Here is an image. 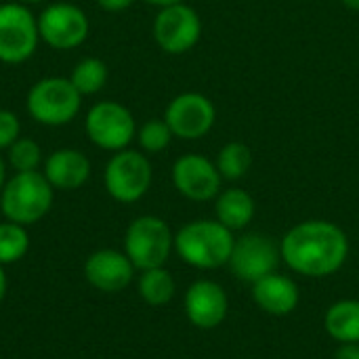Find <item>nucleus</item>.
I'll use <instances>...</instances> for the list:
<instances>
[{"instance_id":"23","label":"nucleus","mask_w":359,"mask_h":359,"mask_svg":"<svg viewBox=\"0 0 359 359\" xmlns=\"http://www.w3.org/2000/svg\"><path fill=\"white\" fill-rule=\"evenodd\" d=\"M29 250L27 229L13 221L0 223V265H11L21 261Z\"/></svg>"},{"instance_id":"16","label":"nucleus","mask_w":359,"mask_h":359,"mask_svg":"<svg viewBox=\"0 0 359 359\" xmlns=\"http://www.w3.org/2000/svg\"><path fill=\"white\" fill-rule=\"evenodd\" d=\"M42 175L53 185V189L74 191L90 179V160L80 149L61 147L44 158Z\"/></svg>"},{"instance_id":"33","label":"nucleus","mask_w":359,"mask_h":359,"mask_svg":"<svg viewBox=\"0 0 359 359\" xmlns=\"http://www.w3.org/2000/svg\"><path fill=\"white\" fill-rule=\"evenodd\" d=\"M17 2H21V4H27V6H32V4H42V2H46V0H17Z\"/></svg>"},{"instance_id":"2","label":"nucleus","mask_w":359,"mask_h":359,"mask_svg":"<svg viewBox=\"0 0 359 359\" xmlns=\"http://www.w3.org/2000/svg\"><path fill=\"white\" fill-rule=\"evenodd\" d=\"M233 231L219 221H191L183 225L175 236L177 255L191 267L219 269L229 263L233 250Z\"/></svg>"},{"instance_id":"29","label":"nucleus","mask_w":359,"mask_h":359,"mask_svg":"<svg viewBox=\"0 0 359 359\" xmlns=\"http://www.w3.org/2000/svg\"><path fill=\"white\" fill-rule=\"evenodd\" d=\"M151 6H158V8H164V6H172V4H179V2H185V0H143Z\"/></svg>"},{"instance_id":"18","label":"nucleus","mask_w":359,"mask_h":359,"mask_svg":"<svg viewBox=\"0 0 359 359\" xmlns=\"http://www.w3.org/2000/svg\"><path fill=\"white\" fill-rule=\"evenodd\" d=\"M255 210L257 206L252 196L240 187H229L217 196V206H215L217 221L231 231L248 227L250 221L255 219Z\"/></svg>"},{"instance_id":"24","label":"nucleus","mask_w":359,"mask_h":359,"mask_svg":"<svg viewBox=\"0 0 359 359\" xmlns=\"http://www.w3.org/2000/svg\"><path fill=\"white\" fill-rule=\"evenodd\" d=\"M6 164L15 172H32L38 170L44 164L42 149L34 139L19 137L8 149H6Z\"/></svg>"},{"instance_id":"21","label":"nucleus","mask_w":359,"mask_h":359,"mask_svg":"<svg viewBox=\"0 0 359 359\" xmlns=\"http://www.w3.org/2000/svg\"><path fill=\"white\" fill-rule=\"evenodd\" d=\"M175 290H177L175 280L170 271H166L164 267L145 269L139 278V294L147 305L154 307L166 305L175 297Z\"/></svg>"},{"instance_id":"6","label":"nucleus","mask_w":359,"mask_h":359,"mask_svg":"<svg viewBox=\"0 0 359 359\" xmlns=\"http://www.w3.org/2000/svg\"><path fill=\"white\" fill-rule=\"evenodd\" d=\"M84 130L95 147L116 154L135 141L137 122L126 105L105 99L88 107L84 116Z\"/></svg>"},{"instance_id":"8","label":"nucleus","mask_w":359,"mask_h":359,"mask_svg":"<svg viewBox=\"0 0 359 359\" xmlns=\"http://www.w3.org/2000/svg\"><path fill=\"white\" fill-rule=\"evenodd\" d=\"M40 44L38 17L21 2H0V61L25 63Z\"/></svg>"},{"instance_id":"26","label":"nucleus","mask_w":359,"mask_h":359,"mask_svg":"<svg viewBox=\"0 0 359 359\" xmlns=\"http://www.w3.org/2000/svg\"><path fill=\"white\" fill-rule=\"evenodd\" d=\"M21 137V122L15 111L0 109V151H6Z\"/></svg>"},{"instance_id":"9","label":"nucleus","mask_w":359,"mask_h":359,"mask_svg":"<svg viewBox=\"0 0 359 359\" xmlns=\"http://www.w3.org/2000/svg\"><path fill=\"white\" fill-rule=\"evenodd\" d=\"M40 42L53 50H74L82 46L90 34L88 15L74 2H50L38 15Z\"/></svg>"},{"instance_id":"12","label":"nucleus","mask_w":359,"mask_h":359,"mask_svg":"<svg viewBox=\"0 0 359 359\" xmlns=\"http://www.w3.org/2000/svg\"><path fill=\"white\" fill-rule=\"evenodd\" d=\"M280 259H282V252L269 236L246 233L233 242L229 267L240 280L255 284L257 280L273 273Z\"/></svg>"},{"instance_id":"20","label":"nucleus","mask_w":359,"mask_h":359,"mask_svg":"<svg viewBox=\"0 0 359 359\" xmlns=\"http://www.w3.org/2000/svg\"><path fill=\"white\" fill-rule=\"evenodd\" d=\"M107 78H109V69H107L105 61H101L99 57L80 59L69 74L72 84L76 86V90L82 97L97 95L99 90H103V86L107 84Z\"/></svg>"},{"instance_id":"1","label":"nucleus","mask_w":359,"mask_h":359,"mask_svg":"<svg viewBox=\"0 0 359 359\" xmlns=\"http://www.w3.org/2000/svg\"><path fill=\"white\" fill-rule=\"evenodd\" d=\"M280 252L292 271L309 278H326L345 265L349 240L330 221H305L284 236Z\"/></svg>"},{"instance_id":"10","label":"nucleus","mask_w":359,"mask_h":359,"mask_svg":"<svg viewBox=\"0 0 359 359\" xmlns=\"http://www.w3.org/2000/svg\"><path fill=\"white\" fill-rule=\"evenodd\" d=\"M154 40L168 55H183L191 50L202 36V19L198 11L185 2L164 6L154 19Z\"/></svg>"},{"instance_id":"25","label":"nucleus","mask_w":359,"mask_h":359,"mask_svg":"<svg viewBox=\"0 0 359 359\" xmlns=\"http://www.w3.org/2000/svg\"><path fill=\"white\" fill-rule=\"evenodd\" d=\"M135 139L143 154H160L170 145L175 135H172L170 126L166 124V120L162 118V120H147L145 124H141L137 128Z\"/></svg>"},{"instance_id":"28","label":"nucleus","mask_w":359,"mask_h":359,"mask_svg":"<svg viewBox=\"0 0 359 359\" xmlns=\"http://www.w3.org/2000/svg\"><path fill=\"white\" fill-rule=\"evenodd\" d=\"M337 359H359V343H343L337 351Z\"/></svg>"},{"instance_id":"17","label":"nucleus","mask_w":359,"mask_h":359,"mask_svg":"<svg viewBox=\"0 0 359 359\" xmlns=\"http://www.w3.org/2000/svg\"><path fill=\"white\" fill-rule=\"evenodd\" d=\"M252 299L271 316H288L299 305V288L292 280L273 271L252 284Z\"/></svg>"},{"instance_id":"15","label":"nucleus","mask_w":359,"mask_h":359,"mask_svg":"<svg viewBox=\"0 0 359 359\" xmlns=\"http://www.w3.org/2000/svg\"><path fill=\"white\" fill-rule=\"evenodd\" d=\"M227 307L229 303L225 290L210 280H200L191 284L185 294L187 320L202 330L217 328L227 318Z\"/></svg>"},{"instance_id":"32","label":"nucleus","mask_w":359,"mask_h":359,"mask_svg":"<svg viewBox=\"0 0 359 359\" xmlns=\"http://www.w3.org/2000/svg\"><path fill=\"white\" fill-rule=\"evenodd\" d=\"M341 2L351 11H359V0H341Z\"/></svg>"},{"instance_id":"5","label":"nucleus","mask_w":359,"mask_h":359,"mask_svg":"<svg viewBox=\"0 0 359 359\" xmlns=\"http://www.w3.org/2000/svg\"><path fill=\"white\" fill-rule=\"evenodd\" d=\"M175 248V236L166 221L154 215L137 217L124 233V252L135 269L164 267Z\"/></svg>"},{"instance_id":"19","label":"nucleus","mask_w":359,"mask_h":359,"mask_svg":"<svg viewBox=\"0 0 359 359\" xmlns=\"http://www.w3.org/2000/svg\"><path fill=\"white\" fill-rule=\"evenodd\" d=\"M326 330L339 343H359V301H339L326 311Z\"/></svg>"},{"instance_id":"3","label":"nucleus","mask_w":359,"mask_h":359,"mask_svg":"<svg viewBox=\"0 0 359 359\" xmlns=\"http://www.w3.org/2000/svg\"><path fill=\"white\" fill-rule=\"evenodd\" d=\"M55 189L42 170L15 172L0 191V210L6 221L23 227L42 221L53 208Z\"/></svg>"},{"instance_id":"27","label":"nucleus","mask_w":359,"mask_h":359,"mask_svg":"<svg viewBox=\"0 0 359 359\" xmlns=\"http://www.w3.org/2000/svg\"><path fill=\"white\" fill-rule=\"evenodd\" d=\"M135 0H97V4L107 11V13H120V11H126L128 6H133Z\"/></svg>"},{"instance_id":"30","label":"nucleus","mask_w":359,"mask_h":359,"mask_svg":"<svg viewBox=\"0 0 359 359\" xmlns=\"http://www.w3.org/2000/svg\"><path fill=\"white\" fill-rule=\"evenodd\" d=\"M6 294V276H4V265H0V303Z\"/></svg>"},{"instance_id":"7","label":"nucleus","mask_w":359,"mask_h":359,"mask_svg":"<svg viewBox=\"0 0 359 359\" xmlns=\"http://www.w3.org/2000/svg\"><path fill=\"white\" fill-rule=\"evenodd\" d=\"M151 162L147 154L137 151V149H122L116 151L103 170V183L107 194L122 204H133L139 202L151 185Z\"/></svg>"},{"instance_id":"11","label":"nucleus","mask_w":359,"mask_h":359,"mask_svg":"<svg viewBox=\"0 0 359 359\" xmlns=\"http://www.w3.org/2000/svg\"><path fill=\"white\" fill-rule=\"evenodd\" d=\"M164 120L175 139L198 141L212 130L217 109L215 103L202 93H181L166 105Z\"/></svg>"},{"instance_id":"13","label":"nucleus","mask_w":359,"mask_h":359,"mask_svg":"<svg viewBox=\"0 0 359 359\" xmlns=\"http://www.w3.org/2000/svg\"><path fill=\"white\" fill-rule=\"evenodd\" d=\"M223 177L215 162L200 154H185L172 164L175 189L191 202H208L221 194Z\"/></svg>"},{"instance_id":"31","label":"nucleus","mask_w":359,"mask_h":359,"mask_svg":"<svg viewBox=\"0 0 359 359\" xmlns=\"http://www.w3.org/2000/svg\"><path fill=\"white\" fill-rule=\"evenodd\" d=\"M4 183H6V160L0 156V191L4 187Z\"/></svg>"},{"instance_id":"22","label":"nucleus","mask_w":359,"mask_h":359,"mask_svg":"<svg viewBox=\"0 0 359 359\" xmlns=\"http://www.w3.org/2000/svg\"><path fill=\"white\" fill-rule=\"evenodd\" d=\"M215 164L219 168V175L225 181H238L242 177H246V172L250 170V166H252V151H250V147L246 143L231 141V143H225L219 149Z\"/></svg>"},{"instance_id":"14","label":"nucleus","mask_w":359,"mask_h":359,"mask_svg":"<svg viewBox=\"0 0 359 359\" xmlns=\"http://www.w3.org/2000/svg\"><path fill=\"white\" fill-rule=\"evenodd\" d=\"M135 265L126 252L103 248L93 252L84 263V276L88 284L101 292H120L133 282Z\"/></svg>"},{"instance_id":"4","label":"nucleus","mask_w":359,"mask_h":359,"mask_svg":"<svg viewBox=\"0 0 359 359\" xmlns=\"http://www.w3.org/2000/svg\"><path fill=\"white\" fill-rule=\"evenodd\" d=\"M82 107V95L69 78L46 76L34 82L25 97L29 118L42 126H65L74 122Z\"/></svg>"}]
</instances>
